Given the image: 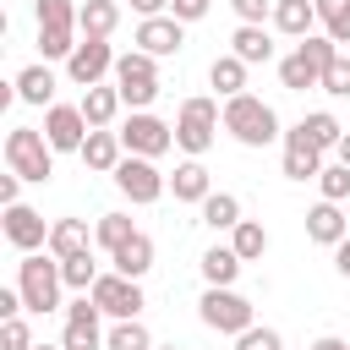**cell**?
Instances as JSON below:
<instances>
[{"label":"cell","instance_id":"obj_12","mask_svg":"<svg viewBox=\"0 0 350 350\" xmlns=\"http://www.w3.org/2000/svg\"><path fill=\"white\" fill-rule=\"evenodd\" d=\"M88 131H93V126L82 120V104H49V109H44V137H49L55 153H82Z\"/></svg>","mask_w":350,"mask_h":350},{"label":"cell","instance_id":"obj_16","mask_svg":"<svg viewBox=\"0 0 350 350\" xmlns=\"http://www.w3.org/2000/svg\"><path fill=\"white\" fill-rule=\"evenodd\" d=\"M5 241H11L22 257L38 252V246H49V224H44V213L27 208V202H11V208H5Z\"/></svg>","mask_w":350,"mask_h":350},{"label":"cell","instance_id":"obj_27","mask_svg":"<svg viewBox=\"0 0 350 350\" xmlns=\"http://www.w3.org/2000/svg\"><path fill=\"white\" fill-rule=\"evenodd\" d=\"M109 262H115V273H126V279H142V273L153 268V235H142V230H137V235H131V241H126V246H120Z\"/></svg>","mask_w":350,"mask_h":350},{"label":"cell","instance_id":"obj_31","mask_svg":"<svg viewBox=\"0 0 350 350\" xmlns=\"http://www.w3.org/2000/svg\"><path fill=\"white\" fill-rule=\"evenodd\" d=\"M230 246H235V257H241V262H257V257L268 252V230H262L257 219H241V224L230 230Z\"/></svg>","mask_w":350,"mask_h":350},{"label":"cell","instance_id":"obj_19","mask_svg":"<svg viewBox=\"0 0 350 350\" xmlns=\"http://www.w3.org/2000/svg\"><path fill=\"white\" fill-rule=\"evenodd\" d=\"M120 109H126V98H120V88H115V82H109V88L98 82V88H88V93H82V120H88L93 131H109Z\"/></svg>","mask_w":350,"mask_h":350},{"label":"cell","instance_id":"obj_48","mask_svg":"<svg viewBox=\"0 0 350 350\" xmlns=\"http://www.w3.org/2000/svg\"><path fill=\"white\" fill-rule=\"evenodd\" d=\"M334 159H339V164H345V170H350V131H345V137H339V148H334Z\"/></svg>","mask_w":350,"mask_h":350},{"label":"cell","instance_id":"obj_9","mask_svg":"<svg viewBox=\"0 0 350 350\" xmlns=\"http://www.w3.org/2000/svg\"><path fill=\"white\" fill-rule=\"evenodd\" d=\"M115 186H120V197H126V202L148 208V202H159V197L170 191V175H164L153 159H137V153H126V159H120V170H115Z\"/></svg>","mask_w":350,"mask_h":350},{"label":"cell","instance_id":"obj_45","mask_svg":"<svg viewBox=\"0 0 350 350\" xmlns=\"http://www.w3.org/2000/svg\"><path fill=\"white\" fill-rule=\"evenodd\" d=\"M131 11L148 22V16H170V0H131Z\"/></svg>","mask_w":350,"mask_h":350},{"label":"cell","instance_id":"obj_18","mask_svg":"<svg viewBox=\"0 0 350 350\" xmlns=\"http://www.w3.org/2000/svg\"><path fill=\"white\" fill-rule=\"evenodd\" d=\"M77 159H82L88 170H98V175H115L120 159H126V142H120V131H88V142H82Z\"/></svg>","mask_w":350,"mask_h":350},{"label":"cell","instance_id":"obj_4","mask_svg":"<svg viewBox=\"0 0 350 350\" xmlns=\"http://www.w3.org/2000/svg\"><path fill=\"white\" fill-rule=\"evenodd\" d=\"M219 126H224V109H219V98H186L180 104V115H175V148L186 153V159H202L208 148H213V137H219Z\"/></svg>","mask_w":350,"mask_h":350},{"label":"cell","instance_id":"obj_47","mask_svg":"<svg viewBox=\"0 0 350 350\" xmlns=\"http://www.w3.org/2000/svg\"><path fill=\"white\" fill-rule=\"evenodd\" d=\"M312 350H350L345 339H334V334H323V339H312Z\"/></svg>","mask_w":350,"mask_h":350},{"label":"cell","instance_id":"obj_10","mask_svg":"<svg viewBox=\"0 0 350 350\" xmlns=\"http://www.w3.org/2000/svg\"><path fill=\"white\" fill-rule=\"evenodd\" d=\"M120 142H126V153H137V159H164V153L175 148V126L159 120L153 109H137V115L120 126Z\"/></svg>","mask_w":350,"mask_h":350},{"label":"cell","instance_id":"obj_2","mask_svg":"<svg viewBox=\"0 0 350 350\" xmlns=\"http://www.w3.org/2000/svg\"><path fill=\"white\" fill-rule=\"evenodd\" d=\"M224 131H230L241 148H268V142L284 137L273 104H262L257 93H235V98H224Z\"/></svg>","mask_w":350,"mask_h":350},{"label":"cell","instance_id":"obj_25","mask_svg":"<svg viewBox=\"0 0 350 350\" xmlns=\"http://www.w3.org/2000/svg\"><path fill=\"white\" fill-rule=\"evenodd\" d=\"M230 55L235 60H246V66H262V60H273V38H268V27H235L230 33Z\"/></svg>","mask_w":350,"mask_h":350},{"label":"cell","instance_id":"obj_15","mask_svg":"<svg viewBox=\"0 0 350 350\" xmlns=\"http://www.w3.org/2000/svg\"><path fill=\"white\" fill-rule=\"evenodd\" d=\"M142 55H153V60H164V55H180V44H186V22H175V16H148V22H137V38H131Z\"/></svg>","mask_w":350,"mask_h":350},{"label":"cell","instance_id":"obj_21","mask_svg":"<svg viewBox=\"0 0 350 350\" xmlns=\"http://www.w3.org/2000/svg\"><path fill=\"white\" fill-rule=\"evenodd\" d=\"M11 88H16V98H22V104H38V109H49V104H55V71H49V60H38V66H22Z\"/></svg>","mask_w":350,"mask_h":350},{"label":"cell","instance_id":"obj_40","mask_svg":"<svg viewBox=\"0 0 350 350\" xmlns=\"http://www.w3.org/2000/svg\"><path fill=\"white\" fill-rule=\"evenodd\" d=\"M0 350H33V328H27V317L0 323Z\"/></svg>","mask_w":350,"mask_h":350},{"label":"cell","instance_id":"obj_3","mask_svg":"<svg viewBox=\"0 0 350 350\" xmlns=\"http://www.w3.org/2000/svg\"><path fill=\"white\" fill-rule=\"evenodd\" d=\"M339 55V44L328 38V33H312V38H301L284 60H279V88H290V93H306V88H323V71H328V60Z\"/></svg>","mask_w":350,"mask_h":350},{"label":"cell","instance_id":"obj_22","mask_svg":"<svg viewBox=\"0 0 350 350\" xmlns=\"http://www.w3.org/2000/svg\"><path fill=\"white\" fill-rule=\"evenodd\" d=\"M44 252H55L60 262H66V257H82V252H93L88 219H55V224H49V246H44Z\"/></svg>","mask_w":350,"mask_h":350},{"label":"cell","instance_id":"obj_39","mask_svg":"<svg viewBox=\"0 0 350 350\" xmlns=\"http://www.w3.org/2000/svg\"><path fill=\"white\" fill-rule=\"evenodd\" d=\"M323 93L350 98V55H334V60H328V71H323Z\"/></svg>","mask_w":350,"mask_h":350},{"label":"cell","instance_id":"obj_13","mask_svg":"<svg viewBox=\"0 0 350 350\" xmlns=\"http://www.w3.org/2000/svg\"><path fill=\"white\" fill-rule=\"evenodd\" d=\"M98 301L93 295H77L71 306H66V334H60V345L66 350H104V328H98Z\"/></svg>","mask_w":350,"mask_h":350},{"label":"cell","instance_id":"obj_34","mask_svg":"<svg viewBox=\"0 0 350 350\" xmlns=\"http://www.w3.org/2000/svg\"><path fill=\"white\" fill-rule=\"evenodd\" d=\"M301 126H306V137H312V142H317L323 153H328V148H339V137L350 131V126H339V120H334L328 109H312V115H301Z\"/></svg>","mask_w":350,"mask_h":350},{"label":"cell","instance_id":"obj_43","mask_svg":"<svg viewBox=\"0 0 350 350\" xmlns=\"http://www.w3.org/2000/svg\"><path fill=\"white\" fill-rule=\"evenodd\" d=\"M208 5H213V0H170V16H175V22H202Z\"/></svg>","mask_w":350,"mask_h":350},{"label":"cell","instance_id":"obj_42","mask_svg":"<svg viewBox=\"0 0 350 350\" xmlns=\"http://www.w3.org/2000/svg\"><path fill=\"white\" fill-rule=\"evenodd\" d=\"M235 350H284V339H279V328H246L235 339Z\"/></svg>","mask_w":350,"mask_h":350},{"label":"cell","instance_id":"obj_24","mask_svg":"<svg viewBox=\"0 0 350 350\" xmlns=\"http://www.w3.org/2000/svg\"><path fill=\"white\" fill-rule=\"evenodd\" d=\"M273 27L290 33V38H312L317 5H312V0H273Z\"/></svg>","mask_w":350,"mask_h":350},{"label":"cell","instance_id":"obj_1","mask_svg":"<svg viewBox=\"0 0 350 350\" xmlns=\"http://www.w3.org/2000/svg\"><path fill=\"white\" fill-rule=\"evenodd\" d=\"M16 290H22V306L49 317L60 306V290H66V273H60V257L55 252H27L16 262Z\"/></svg>","mask_w":350,"mask_h":350},{"label":"cell","instance_id":"obj_33","mask_svg":"<svg viewBox=\"0 0 350 350\" xmlns=\"http://www.w3.org/2000/svg\"><path fill=\"white\" fill-rule=\"evenodd\" d=\"M317 5V22L334 44H350V0H312Z\"/></svg>","mask_w":350,"mask_h":350},{"label":"cell","instance_id":"obj_6","mask_svg":"<svg viewBox=\"0 0 350 350\" xmlns=\"http://www.w3.org/2000/svg\"><path fill=\"white\" fill-rule=\"evenodd\" d=\"M115 88H120V98H126L131 115L148 109V104L159 98V60L142 55V49H126V55L115 60Z\"/></svg>","mask_w":350,"mask_h":350},{"label":"cell","instance_id":"obj_35","mask_svg":"<svg viewBox=\"0 0 350 350\" xmlns=\"http://www.w3.org/2000/svg\"><path fill=\"white\" fill-rule=\"evenodd\" d=\"M60 273H66V290H82V295H88V290L98 284V273H104V268H98V257H93V252H82V257H66V262H60Z\"/></svg>","mask_w":350,"mask_h":350},{"label":"cell","instance_id":"obj_26","mask_svg":"<svg viewBox=\"0 0 350 350\" xmlns=\"http://www.w3.org/2000/svg\"><path fill=\"white\" fill-rule=\"evenodd\" d=\"M241 268H246V262L235 257V246H208V252H202V279H208L213 290H230V284L241 279Z\"/></svg>","mask_w":350,"mask_h":350},{"label":"cell","instance_id":"obj_14","mask_svg":"<svg viewBox=\"0 0 350 350\" xmlns=\"http://www.w3.org/2000/svg\"><path fill=\"white\" fill-rule=\"evenodd\" d=\"M323 175V148L306 137V126L295 120L284 131V180H317Z\"/></svg>","mask_w":350,"mask_h":350},{"label":"cell","instance_id":"obj_8","mask_svg":"<svg viewBox=\"0 0 350 350\" xmlns=\"http://www.w3.org/2000/svg\"><path fill=\"white\" fill-rule=\"evenodd\" d=\"M93 301H98V312L104 317H115V323H131V317H142V306H148V295H142V279H126V273H98V284L88 290Z\"/></svg>","mask_w":350,"mask_h":350},{"label":"cell","instance_id":"obj_20","mask_svg":"<svg viewBox=\"0 0 350 350\" xmlns=\"http://www.w3.org/2000/svg\"><path fill=\"white\" fill-rule=\"evenodd\" d=\"M170 191H175V202H208L213 197V180H208V170H202V159H180L175 164V175H170Z\"/></svg>","mask_w":350,"mask_h":350},{"label":"cell","instance_id":"obj_38","mask_svg":"<svg viewBox=\"0 0 350 350\" xmlns=\"http://www.w3.org/2000/svg\"><path fill=\"white\" fill-rule=\"evenodd\" d=\"M317 191H323V202H345V197H350V170H345L339 159H334V164H323Z\"/></svg>","mask_w":350,"mask_h":350},{"label":"cell","instance_id":"obj_41","mask_svg":"<svg viewBox=\"0 0 350 350\" xmlns=\"http://www.w3.org/2000/svg\"><path fill=\"white\" fill-rule=\"evenodd\" d=\"M230 11H235L246 27H262V22H273V0H230Z\"/></svg>","mask_w":350,"mask_h":350},{"label":"cell","instance_id":"obj_32","mask_svg":"<svg viewBox=\"0 0 350 350\" xmlns=\"http://www.w3.org/2000/svg\"><path fill=\"white\" fill-rule=\"evenodd\" d=\"M104 350H159V345H153V334L142 328V317H131V323H115V328L104 334Z\"/></svg>","mask_w":350,"mask_h":350},{"label":"cell","instance_id":"obj_30","mask_svg":"<svg viewBox=\"0 0 350 350\" xmlns=\"http://www.w3.org/2000/svg\"><path fill=\"white\" fill-rule=\"evenodd\" d=\"M202 224H208V230H235V224H241V197H235V191H213V197L202 202Z\"/></svg>","mask_w":350,"mask_h":350},{"label":"cell","instance_id":"obj_37","mask_svg":"<svg viewBox=\"0 0 350 350\" xmlns=\"http://www.w3.org/2000/svg\"><path fill=\"white\" fill-rule=\"evenodd\" d=\"M33 11H38V27H71L77 33V0H33Z\"/></svg>","mask_w":350,"mask_h":350},{"label":"cell","instance_id":"obj_29","mask_svg":"<svg viewBox=\"0 0 350 350\" xmlns=\"http://www.w3.org/2000/svg\"><path fill=\"white\" fill-rule=\"evenodd\" d=\"M131 235H137V224H131L126 213H98V224H93V246H104L109 257H115Z\"/></svg>","mask_w":350,"mask_h":350},{"label":"cell","instance_id":"obj_46","mask_svg":"<svg viewBox=\"0 0 350 350\" xmlns=\"http://www.w3.org/2000/svg\"><path fill=\"white\" fill-rule=\"evenodd\" d=\"M334 268H339V273H345V279H350V235H345V241H339V246H334Z\"/></svg>","mask_w":350,"mask_h":350},{"label":"cell","instance_id":"obj_17","mask_svg":"<svg viewBox=\"0 0 350 350\" xmlns=\"http://www.w3.org/2000/svg\"><path fill=\"white\" fill-rule=\"evenodd\" d=\"M306 235H312L317 246H339V241L350 235V213H345L339 202H312V208H306Z\"/></svg>","mask_w":350,"mask_h":350},{"label":"cell","instance_id":"obj_7","mask_svg":"<svg viewBox=\"0 0 350 350\" xmlns=\"http://www.w3.org/2000/svg\"><path fill=\"white\" fill-rule=\"evenodd\" d=\"M197 317L213 328V334H230V339H241L246 328H257V312H252V301L246 295H235V290H202V301H197Z\"/></svg>","mask_w":350,"mask_h":350},{"label":"cell","instance_id":"obj_50","mask_svg":"<svg viewBox=\"0 0 350 350\" xmlns=\"http://www.w3.org/2000/svg\"><path fill=\"white\" fill-rule=\"evenodd\" d=\"M159 350H180V345H159Z\"/></svg>","mask_w":350,"mask_h":350},{"label":"cell","instance_id":"obj_23","mask_svg":"<svg viewBox=\"0 0 350 350\" xmlns=\"http://www.w3.org/2000/svg\"><path fill=\"white\" fill-rule=\"evenodd\" d=\"M115 27H120V0H82V11H77L82 38H109Z\"/></svg>","mask_w":350,"mask_h":350},{"label":"cell","instance_id":"obj_44","mask_svg":"<svg viewBox=\"0 0 350 350\" xmlns=\"http://www.w3.org/2000/svg\"><path fill=\"white\" fill-rule=\"evenodd\" d=\"M0 202H5V208H11V202H22V175H11V170L0 175Z\"/></svg>","mask_w":350,"mask_h":350},{"label":"cell","instance_id":"obj_28","mask_svg":"<svg viewBox=\"0 0 350 350\" xmlns=\"http://www.w3.org/2000/svg\"><path fill=\"white\" fill-rule=\"evenodd\" d=\"M208 82H213V93H219V98H235V93H246V60H235V55H213V66H208Z\"/></svg>","mask_w":350,"mask_h":350},{"label":"cell","instance_id":"obj_11","mask_svg":"<svg viewBox=\"0 0 350 350\" xmlns=\"http://www.w3.org/2000/svg\"><path fill=\"white\" fill-rule=\"evenodd\" d=\"M115 49H109V38H82L77 49H71V60H66V77L88 93V88H98L104 77H115Z\"/></svg>","mask_w":350,"mask_h":350},{"label":"cell","instance_id":"obj_36","mask_svg":"<svg viewBox=\"0 0 350 350\" xmlns=\"http://www.w3.org/2000/svg\"><path fill=\"white\" fill-rule=\"evenodd\" d=\"M77 44H82V38H77L71 27H38V55H44V60H71Z\"/></svg>","mask_w":350,"mask_h":350},{"label":"cell","instance_id":"obj_5","mask_svg":"<svg viewBox=\"0 0 350 350\" xmlns=\"http://www.w3.org/2000/svg\"><path fill=\"white\" fill-rule=\"evenodd\" d=\"M5 170L22 175V180H33V186H44V180L55 175V148H49V137L33 131V126H11V131H5Z\"/></svg>","mask_w":350,"mask_h":350},{"label":"cell","instance_id":"obj_49","mask_svg":"<svg viewBox=\"0 0 350 350\" xmlns=\"http://www.w3.org/2000/svg\"><path fill=\"white\" fill-rule=\"evenodd\" d=\"M33 350H66V345H33Z\"/></svg>","mask_w":350,"mask_h":350}]
</instances>
